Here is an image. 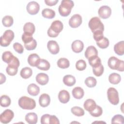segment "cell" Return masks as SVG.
<instances>
[{
    "label": "cell",
    "instance_id": "cell-1",
    "mask_svg": "<svg viewBox=\"0 0 124 124\" xmlns=\"http://www.w3.org/2000/svg\"><path fill=\"white\" fill-rule=\"evenodd\" d=\"M74 5V2L71 0H62L58 8L59 14L62 16H69Z\"/></svg>",
    "mask_w": 124,
    "mask_h": 124
},
{
    "label": "cell",
    "instance_id": "cell-2",
    "mask_svg": "<svg viewBox=\"0 0 124 124\" xmlns=\"http://www.w3.org/2000/svg\"><path fill=\"white\" fill-rule=\"evenodd\" d=\"M18 105L23 109L31 110L35 108L36 102L33 99L23 96L19 99Z\"/></svg>",
    "mask_w": 124,
    "mask_h": 124
},
{
    "label": "cell",
    "instance_id": "cell-3",
    "mask_svg": "<svg viewBox=\"0 0 124 124\" xmlns=\"http://www.w3.org/2000/svg\"><path fill=\"white\" fill-rule=\"evenodd\" d=\"M109 67L112 70H117L119 71H124V62L114 56L110 57L108 62Z\"/></svg>",
    "mask_w": 124,
    "mask_h": 124
},
{
    "label": "cell",
    "instance_id": "cell-4",
    "mask_svg": "<svg viewBox=\"0 0 124 124\" xmlns=\"http://www.w3.org/2000/svg\"><path fill=\"white\" fill-rule=\"evenodd\" d=\"M89 27L93 33L95 31L100 30L104 31V26L100 18L97 16L92 17L89 21Z\"/></svg>",
    "mask_w": 124,
    "mask_h": 124
},
{
    "label": "cell",
    "instance_id": "cell-5",
    "mask_svg": "<svg viewBox=\"0 0 124 124\" xmlns=\"http://www.w3.org/2000/svg\"><path fill=\"white\" fill-rule=\"evenodd\" d=\"M14 33L12 30H6L3 35L0 37V46L4 47L8 46L14 38Z\"/></svg>",
    "mask_w": 124,
    "mask_h": 124
},
{
    "label": "cell",
    "instance_id": "cell-6",
    "mask_svg": "<svg viewBox=\"0 0 124 124\" xmlns=\"http://www.w3.org/2000/svg\"><path fill=\"white\" fill-rule=\"evenodd\" d=\"M108 99L109 102L113 105H117L119 102L118 92L113 87H110L107 91Z\"/></svg>",
    "mask_w": 124,
    "mask_h": 124
},
{
    "label": "cell",
    "instance_id": "cell-7",
    "mask_svg": "<svg viewBox=\"0 0 124 124\" xmlns=\"http://www.w3.org/2000/svg\"><path fill=\"white\" fill-rule=\"evenodd\" d=\"M14 117V112L9 109L5 110L0 115V121L3 124L10 123Z\"/></svg>",
    "mask_w": 124,
    "mask_h": 124
},
{
    "label": "cell",
    "instance_id": "cell-8",
    "mask_svg": "<svg viewBox=\"0 0 124 124\" xmlns=\"http://www.w3.org/2000/svg\"><path fill=\"white\" fill-rule=\"evenodd\" d=\"M27 11L31 15L37 14L40 10L39 4L35 1H31L28 3L27 5Z\"/></svg>",
    "mask_w": 124,
    "mask_h": 124
},
{
    "label": "cell",
    "instance_id": "cell-9",
    "mask_svg": "<svg viewBox=\"0 0 124 124\" xmlns=\"http://www.w3.org/2000/svg\"><path fill=\"white\" fill-rule=\"evenodd\" d=\"M82 23V17L79 14L73 15L69 20V25L72 28L78 27Z\"/></svg>",
    "mask_w": 124,
    "mask_h": 124
},
{
    "label": "cell",
    "instance_id": "cell-10",
    "mask_svg": "<svg viewBox=\"0 0 124 124\" xmlns=\"http://www.w3.org/2000/svg\"><path fill=\"white\" fill-rule=\"evenodd\" d=\"M98 13L101 18L107 19L110 17L111 14V9L107 5H103L99 8Z\"/></svg>",
    "mask_w": 124,
    "mask_h": 124
},
{
    "label": "cell",
    "instance_id": "cell-11",
    "mask_svg": "<svg viewBox=\"0 0 124 124\" xmlns=\"http://www.w3.org/2000/svg\"><path fill=\"white\" fill-rule=\"evenodd\" d=\"M47 47L52 54H57L59 53L60 47L57 42L54 40H50L47 42Z\"/></svg>",
    "mask_w": 124,
    "mask_h": 124
},
{
    "label": "cell",
    "instance_id": "cell-12",
    "mask_svg": "<svg viewBox=\"0 0 124 124\" xmlns=\"http://www.w3.org/2000/svg\"><path fill=\"white\" fill-rule=\"evenodd\" d=\"M63 28V25L61 21L57 20L52 22L49 28L55 33L59 34L62 31Z\"/></svg>",
    "mask_w": 124,
    "mask_h": 124
},
{
    "label": "cell",
    "instance_id": "cell-13",
    "mask_svg": "<svg viewBox=\"0 0 124 124\" xmlns=\"http://www.w3.org/2000/svg\"><path fill=\"white\" fill-rule=\"evenodd\" d=\"M58 98L61 103L63 104L67 103L69 102L70 98V94L69 92L66 90H61L59 93Z\"/></svg>",
    "mask_w": 124,
    "mask_h": 124
},
{
    "label": "cell",
    "instance_id": "cell-14",
    "mask_svg": "<svg viewBox=\"0 0 124 124\" xmlns=\"http://www.w3.org/2000/svg\"><path fill=\"white\" fill-rule=\"evenodd\" d=\"M49 80L48 75L45 73H40L36 76V82L41 85H45L46 84Z\"/></svg>",
    "mask_w": 124,
    "mask_h": 124
},
{
    "label": "cell",
    "instance_id": "cell-15",
    "mask_svg": "<svg viewBox=\"0 0 124 124\" xmlns=\"http://www.w3.org/2000/svg\"><path fill=\"white\" fill-rule=\"evenodd\" d=\"M71 48L72 50L75 53L81 52L84 48L83 43L79 40H76L74 41L71 45Z\"/></svg>",
    "mask_w": 124,
    "mask_h": 124
},
{
    "label": "cell",
    "instance_id": "cell-16",
    "mask_svg": "<svg viewBox=\"0 0 124 124\" xmlns=\"http://www.w3.org/2000/svg\"><path fill=\"white\" fill-rule=\"evenodd\" d=\"M50 102V98L49 95L46 93L42 94L39 98V103L42 107H47Z\"/></svg>",
    "mask_w": 124,
    "mask_h": 124
},
{
    "label": "cell",
    "instance_id": "cell-17",
    "mask_svg": "<svg viewBox=\"0 0 124 124\" xmlns=\"http://www.w3.org/2000/svg\"><path fill=\"white\" fill-rule=\"evenodd\" d=\"M97 55L98 51L93 46H88L85 51V56L88 60L93 57L97 56Z\"/></svg>",
    "mask_w": 124,
    "mask_h": 124
},
{
    "label": "cell",
    "instance_id": "cell-18",
    "mask_svg": "<svg viewBox=\"0 0 124 124\" xmlns=\"http://www.w3.org/2000/svg\"><path fill=\"white\" fill-rule=\"evenodd\" d=\"M40 59V57L37 54L32 53L29 56L28 58V62L31 66L32 67H36Z\"/></svg>",
    "mask_w": 124,
    "mask_h": 124
},
{
    "label": "cell",
    "instance_id": "cell-19",
    "mask_svg": "<svg viewBox=\"0 0 124 124\" xmlns=\"http://www.w3.org/2000/svg\"><path fill=\"white\" fill-rule=\"evenodd\" d=\"M95 102L92 99H88L84 103L83 106L85 110L88 112H91L96 107Z\"/></svg>",
    "mask_w": 124,
    "mask_h": 124
},
{
    "label": "cell",
    "instance_id": "cell-20",
    "mask_svg": "<svg viewBox=\"0 0 124 124\" xmlns=\"http://www.w3.org/2000/svg\"><path fill=\"white\" fill-rule=\"evenodd\" d=\"M27 91L30 95L32 96H36L40 92V88L35 84L31 83L28 86Z\"/></svg>",
    "mask_w": 124,
    "mask_h": 124
},
{
    "label": "cell",
    "instance_id": "cell-21",
    "mask_svg": "<svg viewBox=\"0 0 124 124\" xmlns=\"http://www.w3.org/2000/svg\"><path fill=\"white\" fill-rule=\"evenodd\" d=\"M25 120L29 124H35L37 122L38 116L34 112H30L25 116Z\"/></svg>",
    "mask_w": 124,
    "mask_h": 124
},
{
    "label": "cell",
    "instance_id": "cell-22",
    "mask_svg": "<svg viewBox=\"0 0 124 124\" xmlns=\"http://www.w3.org/2000/svg\"><path fill=\"white\" fill-rule=\"evenodd\" d=\"M72 93L74 98L76 99H80L83 97L84 92L82 88L80 87H76L73 89Z\"/></svg>",
    "mask_w": 124,
    "mask_h": 124
},
{
    "label": "cell",
    "instance_id": "cell-23",
    "mask_svg": "<svg viewBox=\"0 0 124 124\" xmlns=\"http://www.w3.org/2000/svg\"><path fill=\"white\" fill-rule=\"evenodd\" d=\"M114 50L118 55L122 56L124 53V42L121 41L116 43L114 46Z\"/></svg>",
    "mask_w": 124,
    "mask_h": 124
},
{
    "label": "cell",
    "instance_id": "cell-24",
    "mask_svg": "<svg viewBox=\"0 0 124 124\" xmlns=\"http://www.w3.org/2000/svg\"><path fill=\"white\" fill-rule=\"evenodd\" d=\"M76 82L75 78L71 75H67L64 76L63 78V83L67 86H73Z\"/></svg>",
    "mask_w": 124,
    "mask_h": 124
},
{
    "label": "cell",
    "instance_id": "cell-25",
    "mask_svg": "<svg viewBox=\"0 0 124 124\" xmlns=\"http://www.w3.org/2000/svg\"><path fill=\"white\" fill-rule=\"evenodd\" d=\"M35 31L34 25L31 22H27L25 24L23 27L24 33L32 35Z\"/></svg>",
    "mask_w": 124,
    "mask_h": 124
},
{
    "label": "cell",
    "instance_id": "cell-26",
    "mask_svg": "<svg viewBox=\"0 0 124 124\" xmlns=\"http://www.w3.org/2000/svg\"><path fill=\"white\" fill-rule=\"evenodd\" d=\"M50 63L49 62L45 59H40L36 67L41 70L47 71L50 68Z\"/></svg>",
    "mask_w": 124,
    "mask_h": 124
},
{
    "label": "cell",
    "instance_id": "cell-27",
    "mask_svg": "<svg viewBox=\"0 0 124 124\" xmlns=\"http://www.w3.org/2000/svg\"><path fill=\"white\" fill-rule=\"evenodd\" d=\"M121 80L120 75L116 73H112L109 75L108 80L109 82L112 84H118Z\"/></svg>",
    "mask_w": 124,
    "mask_h": 124
},
{
    "label": "cell",
    "instance_id": "cell-28",
    "mask_svg": "<svg viewBox=\"0 0 124 124\" xmlns=\"http://www.w3.org/2000/svg\"><path fill=\"white\" fill-rule=\"evenodd\" d=\"M88 62L90 65L93 68H95L100 66L101 64L100 58L98 56L93 57L88 59Z\"/></svg>",
    "mask_w": 124,
    "mask_h": 124
},
{
    "label": "cell",
    "instance_id": "cell-29",
    "mask_svg": "<svg viewBox=\"0 0 124 124\" xmlns=\"http://www.w3.org/2000/svg\"><path fill=\"white\" fill-rule=\"evenodd\" d=\"M32 74V69L29 67H25L22 68L20 72V76L24 78L27 79L30 78Z\"/></svg>",
    "mask_w": 124,
    "mask_h": 124
},
{
    "label": "cell",
    "instance_id": "cell-30",
    "mask_svg": "<svg viewBox=\"0 0 124 124\" xmlns=\"http://www.w3.org/2000/svg\"><path fill=\"white\" fill-rule=\"evenodd\" d=\"M42 16L48 19H52L55 16V12L54 10L49 8H45L42 11Z\"/></svg>",
    "mask_w": 124,
    "mask_h": 124
},
{
    "label": "cell",
    "instance_id": "cell-31",
    "mask_svg": "<svg viewBox=\"0 0 124 124\" xmlns=\"http://www.w3.org/2000/svg\"><path fill=\"white\" fill-rule=\"evenodd\" d=\"M57 65L62 69L67 68L70 66V62L68 59L65 58H61L57 61Z\"/></svg>",
    "mask_w": 124,
    "mask_h": 124
},
{
    "label": "cell",
    "instance_id": "cell-32",
    "mask_svg": "<svg viewBox=\"0 0 124 124\" xmlns=\"http://www.w3.org/2000/svg\"><path fill=\"white\" fill-rule=\"evenodd\" d=\"M0 106L2 107H7L11 104V99L7 95H2L0 97Z\"/></svg>",
    "mask_w": 124,
    "mask_h": 124
},
{
    "label": "cell",
    "instance_id": "cell-33",
    "mask_svg": "<svg viewBox=\"0 0 124 124\" xmlns=\"http://www.w3.org/2000/svg\"><path fill=\"white\" fill-rule=\"evenodd\" d=\"M14 22L13 18L10 16H6L2 18V23L4 26L6 27H11Z\"/></svg>",
    "mask_w": 124,
    "mask_h": 124
},
{
    "label": "cell",
    "instance_id": "cell-34",
    "mask_svg": "<svg viewBox=\"0 0 124 124\" xmlns=\"http://www.w3.org/2000/svg\"><path fill=\"white\" fill-rule=\"evenodd\" d=\"M71 112L75 116L80 117L84 115V110L79 107L74 106L71 108Z\"/></svg>",
    "mask_w": 124,
    "mask_h": 124
},
{
    "label": "cell",
    "instance_id": "cell-35",
    "mask_svg": "<svg viewBox=\"0 0 124 124\" xmlns=\"http://www.w3.org/2000/svg\"><path fill=\"white\" fill-rule=\"evenodd\" d=\"M109 44V42L108 39L105 37H104L100 41L96 42V45L98 46L102 49L107 48Z\"/></svg>",
    "mask_w": 124,
    "mask_h": 124
},
{
    "label": "cell",
    "instance_id": "cell-36",
    "mask_svg": "<svg viewBox=\"0 0 124 124\" xmlns=\"http://www.w3.org/2000/svg\"><path fill=\"white\" fill-rule=\"evenodd\" d=\"M85 83L87 87L93 88L96 86L97 81L93 77H89L85 79Z\"/></svg>",
    "mask_w": 124,
    "mask_h": 124
},
{
    "label": "cell",
    "instance_id": "cell-37",
    "mask_svg": "<svg viewBox=\"0 0 124 124\" xmlns=\"http://www.w3.org/2000/svg\"><path fill=\"white\" fill-rule=\"evenodd\" d=\"M89 113L93 117H98L102 114L103 110L101 107L97 105L96 107H95V108Z\"/></svg>",
    "mask_w": 124,
    "mask_h": 124
},
{
    "label": "cell",
    "instance_id": "cell-38",
    "mask_svg": "<svg viewBox=\"0 0 124 124\" xmlns=\"http://www.w3.org/2000/svg\"><path fill=\"white\" fill-rule=\"evenodd\" d=\"M19 65H20V62H19V60L17 57L14 56H13L12 59L8 63V66L14 67V68H18Z\"/></svg>",
    "mask_w": 124,
    "mask_h": 124
},
{
    "label": "cell",
    "instance_id": "cell-39",
    "mask_svg": "<svg viewBox=\"0 0 124 124\" xmlns=\"http://www.w3.org/2000/svg\"><path fill=\"white\" fill-rule=\"evenodd\" d=\"M124 123V118L123 115L117 114L114 115L111 119V124H121Z\"/></svg>",
    "mask_w": 124,
    "mask_h": 124
},
{
    "label": "cell",
    "instance_id": "cell-40",
    "mask_svg": "<svg viewBox=\"0 0 124 124\" xmlns=\"http://www.w3.org/2000/svg\"><path fill=\"white\" fill-rule=\"evenodd\" d=\"M86 63L83 60H79L76 63V68L78 71H83L86 68Z\"/></svg>",
    "mask_w": 124,
    "mask_h": 124
},
{
    "label": "cell",
    "instance_id": "cell-41",
    "mask_svg": "<svg viewBox=\"0 0 124 124\" xmlns=\"http://www.w3.org/2000/svg\"><path fill=\"white\" fill-rule=\"evenodd\" d=\"M13 56H14L13 54L10 51H5L2 53V61L4 62L8 63Z\"/></svg>",
    "mask_w": 124,
    "mask_h": 124
},
{
    "label": "cell",
    "instance_id": "cell-42",
    "mask_svg": "<svg viewBox=\"0 0 124 124\" xmlns=\"http://www.w3.org/2000/svg\"><path fill=\"white\" fill-rule=\"evenodd\" d=\"M104 66L102 64H101L98 67L95 68H93V71L95 76L96 77L101 76L104 72Z\"/></svg>",
    "mask_w": 124,
    "mask_h": 124
},
{
    "label": "cell",
    "instance_id": "cell-43",
    "mask_svg": "<svg viewBox=\"0 0 124 124\" xmlns=\"http://www.w3.org/2000/svg\"><path fill=\"white\" fill-rule=\"evenodd\" d=\"M37 46V42L35 39L30 42L28 44H24V46L25 48L28 50H34Z\"/></svg>",
    "mask_w": 124,
    "mask_h": 124
},
{
    "label": "cell",
    "instance_id": "cell-44",
    "mask_svg": "<svg viewBox=\"0 0 124 124\" xmlns=\"http://www.w3.org/2000/svg\"><path fill=\"white\" fill-rule=\"evenodd\" d=\"M93 37L94 40L96 42L100 41L104 37L103 31L100 30L95 31L93 32Z\"/></svg>",
    "mask_w": 124,
    "mask_h": 124
},
{
    "label": "cell",
    "instance_id": "cell-45",
    "mask_svg": "<svg viewBox=\"0 0 124 124\" xmlns=\"http://www.w3.org/2000/svg\"><path fill=\"white\" fill-rule=\"evenodd\" d=\"M32 35L24 33L22 35V40L24 44H28L33 40Z\"/></svg>",
    "mask_w": 124,
    "mask_h": 124
},
{
    "label": "cell",
    "instance_id": "cell-46",
    "mask_svg": "<svg viewBox=\"0 0 124 124\" xmlns=\"http://www.w3.org/2000/svg\"><path fill=\"white\" fill-rule=\"evenodd\" d=\"M6 73L8 74V75H9V76H13L16 75L17 74L18 71V68L8 66L6 67Z\"/></svg>",
    "mask_w": 124,
    "mask_h": 124
},
{
    "label": "cell",
    "instance_id": "cell-47",
    "mask_svg": "<svg viewBox=\"0 0 124 124\" xmlns=\"http://www.w3.org/2000/svg\"><path fill=\"white\" fill-rule=\"evenodd\" d=\"M14 49L16 52L19 54H22L24 51V47L23 46L19 43H15L13 44Z\"/></svg>",
    "mask_w": 124,
    "mask_h": 124
},
{
    "label": "cell",
    "instance_id": "cell-48",
    "mask_svg": "<svg viewBox=\"0 0 124 124\" xmlns=\"http://www.w3.org/2000/svg\"><path fill=\"white\" fill-rule=\"evenodd\" d=\"M50 115L48 114H44L41 118V123L42 124H49V118Z\"/></svg>",
    "mask_w": 124,
    "mask_h": 124
},
{
    "label": "cell",
    "instance_id": "cell-49",
    "mask_svg": "<svg viewBox=\"0 0 124 124\" xmlns=\"http://www.w3.org/2000/svg\"><path fill=\"white\" fill-rule=\"evenodd\" d=\"M58 118L55 115H50L49 118V124H59Z\"/></svg>",
    "mask_w": 124,
    "mask_h": 124
},
{
    "label": "cell",
    "instance_id": "cell-50",
    "mask_svg": "<svg viewBox=\"0 0 124 124\" xmlns=\"http://www.w3.org/2000/svg\"><path fill=\"white\" fill-rule=\"evenodd\" d=\"M58 1V0H45V2L47 5L51 6L56 5Z\"/></svg>",
    "mask_w": 124,
    "mask_h": 124
},
{
    "label": "cell",
    "instance_id": "cell-51",
    "mask_svg": "<svg viewBox=\"0 0 124 124\" xmlns=\"http://www.w3.org/2000/svg\"><path fill=\"white\" fill-rule=\"evenodd\" d=\"M47 35H48V36L50 37H56L58 36L59 34L55 33L54 32H53L52 31H51L49 28L47 30Z\"/></svg>",
    "mask_w": 124,
    "mask_h": 124
},
{
    "label": "cell",
    "instance_id": "cell-52",
    "mask_svg": "<svg viewBox=\"0 0 124 124\" xmlns=\"http://www.w3.org/2000/svg\"><path fill=\"white\" fill-rule=\"evenodd\" d=\"M0 84H2L3 83H4L6 80V77L4 75H3L2 73H0Z\"/></svg>",
    "mask_w": 124,
    "mask_h": 124
}]
</instances>
